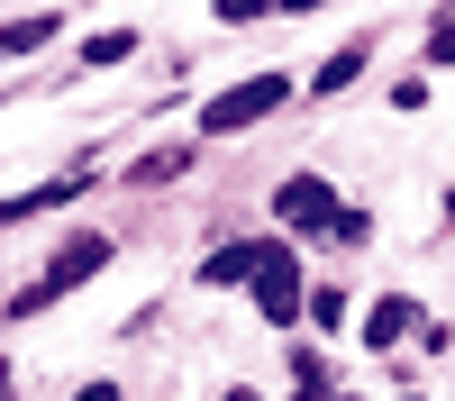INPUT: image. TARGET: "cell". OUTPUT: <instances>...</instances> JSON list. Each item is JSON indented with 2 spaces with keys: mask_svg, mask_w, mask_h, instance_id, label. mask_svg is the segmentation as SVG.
Listing matches in <instances>:
<instances>
[{
  "mask_svg": "<svg viewBox=\"0 0 455 401\" xmlns=\"http://www.w3.org/2000/svg\"><path fill=\"white\" fill-rule=\"evenodd\" d=\"M100 265H119V237H109V229H73V237H55L46 246V265H36L28 283H10V292H0V319H46L55 301H73V292H83Z\"/></svg>",
  "mask_w": 455,
  "mask_h": 401,
  "instance_id": "1",
  "label": "cell"
},
{
  "mask_svg": "<svg viewBox=\"0 0 455 401\" xmlns=\"http://www.w3.org/2000/svg\"><path fill=\"white\" fill-rule=\"evenodd\" d=\"M291 100H300L291 73L264 64V73H246V83H228L219 100H201V137H246V128H264V119H283ZM201 137H192V146H201Z\"/></svg>",
  "mask_w": 455,
  "mask_h": 401,
  "instance_id": "2",
  "label": "cell"
},
{
  "mask_svg": "<svg viewBox=\"0 0 455 401\" xmlns=\"http://www.w3.org/2000/svg\"><path fill=\"white\" fill-rule=\"evenodd\" d=\"M300 292H310V265H300V246H264V265L246 283V301L264 310V328H300Z\"/></svg>",
  "mask_w": 455,
  "mask_h": 401,
  "instance_id": "3",
  "label": "cell"
},
{
  "mask_svg": "<svg viewBox=\"0 0 455 401\" xmlns=\"http://www.w3.org/2000/svg\"><path fill=\"white\" fill-rule=\"evenodd\" d=\"M337 210H347V201H337V182H328V173H283V182H274L283 246H291V237H328V229H337Z\"/></svg>",
  "mask_w": 455,
  "mask_h": 401,
  "instance_id": "4",
  "label": "cell"
},
{
  "mask_svg": "<svg viewBox=\"0 0 455 401\" xmlns=\"http://www.w3.org/2000/svg\"><path fill=\"white\" fill-rule=\"evenodd\" d=\"M192 164H201V146H192V137H164V146H146V156L119 164V192H164V182H192Z\"/></svg>",
  "mask_w": 455,
  "mask_h": 401,
  "instance_id": "5",
  "label": "cell"
},
{
  "mask_svg": "<svg viewBox=\"0 0 455 401\" xmlns=\"http://www.w3.org/2000/svg\"><path fill=\"white\" fill-rule=\"evenodd\" d=\"M92 192V164H73V173H46V182H28V192L0 201V229H28V219H46V210H73Z\"/></svg>",
  "mask_w": 455,
  "mask_h": 401,
  "instance_id": "6",
  "label": "cell"
},
{
  "mask_svg": "<svg viewBox=\"0 0 455 401\" xmlns=\"http://www.w3.org/2000/svg\"><path fill=\"white\" fill-rule=\"evenodd\" d=\"M419 319H428V310L410 301V292H383V301L355 319V347H364V356H401V338H410Z\"/></svg>",
  "mask_w": 455,
  "mask_h": 401,
  "instance_id": "7",
  "label": "cell"
},
{
  "mask_svg": "<svg viewBox=\"0 0 455 401\" xmlns=\"http://www.w3.org/2000/svg\"><path fill=\"white\" fill-rule=\"evenodd\" d=\"M364 73H373V36H347V46H337V55H319V73H310V83H291V92L337 100V92H355Z\"/></svg>",
  "mask_w": 455,
  "mask_h": 401,
  "instance_id": "8",
  "label": "cell"
},
{
  "mask_svg": "<svg viewBox=\"0 0 455 401\" xmlns=\"http://www.w3.org/2000/svg\"><path fill=\"white\" fill-rule=\"evenodd\" d=\"M264 246H274V237H228L210 265H201V292H246L255 265H264Z\"/></svg>",
  "mask_w": 455,
  "mask_h": 401,
  "instance_id": "9",
  "label": "cell"
},
{
  "mask_svg": "<svg viewBox=\"0 0 455 401\" xmlns=\"http://www.w3.org/2000/svg\"><path fill=\"white\" fill-rule=\"evenodd\" d=\"M64 36V10H28V19H0V64H19L36 46H55Z\"/></svg>",
  "mask_w": 455,
  "mask_h": 401,
  "instance_id": "10",
  "label": "cell"
},
{
  "mask_svg": "<svg viewBox=\"0 0 455 401\" xmlns=\"http://www.w3.org/2000/svg\"><path fill=\"white\" fill-rule=\"evenodd\" d=\"M137 46H146V36H137V19H119V28H92L83 46H73V64H83V73H109V64H128Z\"/></svg>",
  "mask_w": 455,
  "mask_h": 401,
  "instance_id": "11",
  "label": "cell"
},
{
  "mask_svg": "<svg viewBox=\"0 0 455 401\" xmlns=\"http://www.w3.org/2000/svg\"><path fill=\"white\" fill-rule=\"evenodd\" d=\"M300 319H310V328H328V338H337V328L355 319V301H347V283H337V274H328V283H310V292H300Z\"/></svg>",
  "mask_w": 455,
  "mask_h": 401,
  "instance_id": "12",
  "label": "cell"
},
{
  "mask_svg": "<svg viewBox=\"0 0 455 401\" xmlns=\"http://www.w3.org/2000/svg\"><path fill=\"white\" fill-rule=\"evenodd\" d=\"M337 383H328V356H319V338H300L291 347V401H328Z\"/></svg>",
  "mask_w": 455,
  "mask_h": 401,
  "instance_id": "13",
  "label": "cell"
},
{
  "mask_svg": "<svg viewBox=\"0 0 455 401\" xmlns=\"http://www.w3.org/2000/svg\"><path fill=\"white\" fill-rule=\"evenodd\" d=\"M428 100H437V92H428V73H401V83H392V109H401V119H419Z\"/></svg>",
  "mask_w": 455,
  "mask_h": 401,
  "instance_id": "14",
  "label": "cell"
},
{
  "mask_svg": "<svg viewBox=\"0 0 455 401\" xmlns=\"http://www.w3.org/2000/svg\"><path fill=\"white\" fill-rule=\"evenodd\" d=\"M428 64H455V19L446 10H428V46H419Z\"/></svg>",
  "mask_w": 455,
  "mask_h": 401,
  "instance_id": "15",
  "label": "cell"
},
{
  "mask_svg": "<svg viewBox=\"0 0 455 401\" xmlns=\"http://www.w3.org/2000/svg\"><path fill=\"white\" fill-rule=\"evenodd\" d=\"M73 401H128L119 383H83V392H73Z\"/></svg>",
  "mask_w": 455,
  "mask_h": 401,
  "instance_id": "16",
  "label": "cell"
},
{
  "mask_svg": "<svg viewBox=\"0 0 455 401\" xmlns=\"http://www.w3.org/2000/svg\"><path fill=\"white\" fill-rule=\"evenodd\" d=\"M0 401H19V365L10 356H0Z\"/></svg>",
  "mask_w": 455,
  "mask_h": 401,
  "instance_id": "17",
  "label": "cell"
},
{
  "mask_svg": "<svg viewBox=\"0 0 455 401\" xmlns=\"http://www.w3.org/2000/svg\"><path fill=\"white\" fill-rule=\"evenodd\" d=\"M219 401H264V392H255V383H228V392H219Z\"/></svg>",
  "mask_w": 455,
  "mask_h": 401,
  "instance_id": "18",
  "label": "cell"
},
{
  "mask_svg": "<svg viewBox=\"0 0 455 401\" xmlns=\"http://www.w3.org/2000/svg\"><path fill=\"white\" fill-rule=\"evenodd\" d=\"M328 401H364V392H328Z\"/></svg>",
  "mask_w": 455,
  "mask_h": 401,
  "instance_id": "19",
  "label": "cell"
},
{
  "mask_svg": "<svg viewBox=\"0 0 455 401\" xmlns=\"http://www.w3.org/2000/svg\"><path fill=\"white\" fill-rule=\"evenodd\" d=\"M401 401H428V392H401Z\"/></svg>",
  "mask_w": 455,
  "mask_h": 401,
  "instance_id": "20",
  "label": "cell"
},
{
  "mask_svg": "<svg viewBox=\"0 0 455 401\" xmlns=\"http://www.w3.org/2000/svg\"><path fill=\"white\" fill-rule=\"evenodd\" d=\"M0 292H10V274H0Z\"/></svg>",
  "mask_w": 455,
  "mask_h": 401,
  "instance_id": "21",
  "label": "cell"
}]
</instances>
